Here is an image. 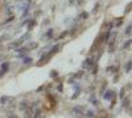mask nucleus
Returning a JSON list of instances; mask_svg holds the SVG:
<instances>
[{"label":"nucleus","instance_id":"4be33fe9","mask_svg":"<svg viewBox=\"0 0 132 118\" xmlns=\"http://www.w3.org/2000/svg\"><path fill=\"white\" fill-rule=\"evenodd\" d=\"M50 76H52V78H58V73H57L56 71H52V72H50Z\"/></svg>","mask_w":132,"mask_h":118},{"label":"nucleus","instance_id":"f8f14e48","mask_svg":"<svg viewBox=\"0 0 132 118\" xmlns=\"http://www.w3.org/2000/svg\"><path fill=\"white\" fill-rule=\"evenodd\" d=\"M131 42H132L131 39H128L127 42H124V45H123V50H128V49L131 47Z\"/></svg>","mask_w":132,"mask_h":118},{"label":"nucleus","instance_id":"39448f33","mask_svg":"<svg viewBox=\"0 0 132 118\" xmlns=\"http://www.w3.org/2000/svg\"><path fill=\"white\" fill-rule=\"evenodd\" d=\"M32 118H42V112L40 109H36L32 114Z\"/></svg>","mask_w":132,"mask_h":118},{"label":"nucleus","instance_id":"6e6552de","mask_svg":"<svg viewBox=\"0 0 132 118\" xmlns=\"http://www.w3.org/2000/svg\"><path fill=\"white\" fill-rule=\"evenodd\" d=\"M28 106H29V104H28V101H25V100L20 102V109L23 110V112H24V110H25V109L28 108Z\"/></svg>","mask_w":132,"mask_h":118},{"label":"nucleus","instance_id":"f3484780","mask_svg":"<svg viewBox=\"0 0 132 118\" xmlns=\"http://www.w3.org/2000/svg\"><path fill=\"white\" fill-rule=\"evenodd\" d=\"M122 24H123V18L120 17V18H119V20L116 21V23H115V28H119V26L122 25Z\"/></svg>","mask_w":132,"mask_h":118},{"label":"nucleus","instance_id":"412c9836","mask_svg":"<svg viewBox=\"0 0 132 118\" xmlns=\"http://www.w3.org/2000/svg\"><path fill=\"white\" fill-rule=\"evenodd\" d=\"M127 105L129 106V97H128V99H124V104H123V106H124V108H127Z\"/></svg>","mask_w":132,"mask_h":118},{"label":"nucleus","instance_id":"b1692460","mask_svg":"<svg viewBox=\"0 0 132 118\" xmlns=\"http://www.w3.org/2000/svg\"><path fill=\"white\" fill-rule=\"evenodd\" d=\"M98 9H99V4H96V5L94 7V9H93V13H95V12H98Z\"/></svg>","mask_w":132,"mask_h":118},{"label":"nucleus","instance_id":"0eeeda50","mask_svg":"<svg viewBox=\"0 0 132 118\" xmlns=\"http://www.w3.org/2000/svg\"><path fill=\"white\" fill-rule=\"evenodd\" d=\"M131 67H132V62H131V59H128V60H127V63H126V66H124V68H126V72H127V73H129V72H131Z\"/></svg>","mask_w":132,"mask_h":118},{"label":"nucleus","instance_id":"7ed1b4c3","mask_svg":"<svg viewBox=\"0 0 132 118\" xmlns=\"http://www.w3.org/2000/svg\"><path fill=\"white\" fill-rule=\"evenodd\" d=\"M115 96V92L114 91H111V89H108V91H106V93L103 94V97H104V100L106 101H108V100H111L112 97Z\"/></svg>","mask_w":132,"mask_h":118},{"label":"nucleus","instance_id":"4468645a","mask_svg":"<svg viewBox=\"0 0 132 118\" xmlns=\"http://www.w3.org/2000/svg\"><path fill=\"white\" fill-rule=\"evenodd\" d=\"M79 93H81V88H79V87H77V91H75V93L73 94V100L78 97V96H79Z\"/></svg>","mask_w":132,"mask_h":118},{"label":"nucleus","instance_id":"c85d7f7f","mask_svg":"<svg viewBox=\"0 0 132 118\" xmlns=\"http://www.w3.org/2000/svg\"><path fill=\"white\" fill-rule=\"evenodd\" d=\"M4 73H5V72H4L3 70H2V71H0V78H3V76H4Z\"/></svg>","mask_w":132,"mask_h":118},{"label":"nucleus","instance_id":"393cba45","mask_svg":"<svg viewBox=\"0 0 132 118\" xmlns=\"http://www.w3.org/2000/svg\"><path fill=\"white\" fill-rule=\"evenodd\" d=\"M124 93H126V89L123 88V89H122V92H120V99H123V97H124Z\"/></svg>","mask_w":132,"mask_h":118},{"label":"nucleus","instance_id":"cd10ccee","mask_svg":"<svg viewBox=\"0 0 132 118\" xmlns=\"http://www.w3.org/2000/svg\"><path fill=\"white\" fill-rule=\"evenodd\" d=\"M57 89H58V92H62V84L58 85V88H57Z\"/></svg>","mask_w":132,"mask_h":118},{"label":"nucleus","instance_id":"dca6fc26","mask_svg":"<svg viewBox=\"0 0 132 118\" xmlns=\"http://www.w3.org/2000/svg\"><path fill=\"white\" fill-rule=\"evenodd\" d=\"M83 115H86V117H89V118H91V117H95V114H94V113H93L91 110H87V112H86V113H85Z\"/></svg>","mask_w":132,"mask_h":118},{"label":"nucleus","instance_id":"a878e982","mask_svg":"<svg viewBox=\"0 0 132 118\" xmlns=\"http://www.w3.org/2000/svg\"><path fill=\"white\" fill-rule=\"evenodd\" d=\"M131 10V3H128V5H127V8H126V13H128Z\"/></svg>","mask_w":132,"mask_h":118},{"label":"nucleus","instance_id":"423d86ee","mask_svg":"<svg viewBox=\"0 0 132 118\" xmlns=\"http://www.w3.org/2000/svg\"><path fill=\"white\" fill-rule=\"evenodd\" d=\"M33 63V59L30 57H24L23 58V64H25V66H28V64H32Z\"/></svg>","mask_w":132,"mask_h":118},{"label":"nucleus","instance_id":"bb28decb","mask_svg":"<svg viewBox=\"0 0 132 118\" xmlns=\"http://www.w3.org/2000/svg\"><path fill=\"white\" fill-rule=\"evenodd\" d=\"M8 118H17V115H16L15 113H11V114L8 115Z\"/></svg>","mask_w":132,"mask_h":118},{"label":"nucleus","instance_id":"9d476101","mask_svg":"<svg viewBox=\"0 0 132 118\" xmlns=\"http://www.w3.org/2000/svg\"><path fill=\"white\" fill-rule=\"evenodd\" d=\"M8 100H11L9 96H2V97H0V104L4 105V104H7V102H8Z\"/></svg>","mask_w":132,"mask_h":118},{"label":"nucleus","instance_id":"a211bd4d","mask_svg":"<svg viewBox=\"0 0 132 118\" xmlns=\"http://www.w3.org/2000/svg\"><path fill=\"white\" fill-rule=\"evenodd\" d=\"M68 33H69V31H63V33H61V34H60V37H58L57 39H63L66 36H68Z\"/></svg>","mask_w":132,"mask_h":118},{"label":"nucleus","instance_id":"6ab92c4d","mask_svg":"<svg viewBox=\"0 0 132 118\" xmlns=\"http://www.w3.org/2000/svg\"><path fill=\"white\" fill-rule=\"evenodd\" d=\"M126 34H127V36H131V24L126 28Z\"/></svg>","mask_w":132,"mask_h":118},{"label":"nucleus","instance_id":"ddd939ff","mask_svg":"<svg viewBox=\"0 0 132 118\" xmlns=\"http://www.w3.org/2000/svg\"><path fill=\"white\" fill-rule=\"evenodd\" d=\"M8 68H9V63H8V62H5V63H3V64H2V70H3L4 72H7V71H8Z\"/></svg>","mask_w":132,"mask_h":118},{"label":"nucleus","instance_id":"5701e85b","mask_svg":"<svg viewBox=\"0 0 132 118\" xmlns=\"http://www.w3.org/2000/svg\"><path fill=\"white\" fill-rule=\"evenodd\" d=\"M13 20H15V16H11L9 18H7V20H5V24H8V23H11V21H13Z\"/></svg>","mask_w":132,"mask_h":118},{"label":"nucleus","instance_id":"1a4fd4ad","mask_svg":"<svg viewBox=\"0 0 132 118\" xmlns=\"http://www.w3.org/2000/svg\"><path fill=\"white\" fill-rule=\"evenodd\" d=\"M77 114H85V112H83V108L82 106H74V109H73Z\"/></svg>","mask_w":132,"mask_h":118},{"label":"nucleus","instance_id":"aec40b11","mask_svg":"<svg viewBox=\"0 0 132 118\" xmlns=\"http://www.w3.org/2000/svg\"><path fill=\"white\" fill-rule=\"evenodd\" d=\"M37 46H38V44H37V42H33V44H30V45H29V50H30L32 47H33V49H36Z\"/></svg>","mask_w":132,"mask_h":118},{"label":"nucleus","instance_id":"20e7f679","mask_svg":"<svg viewBox=\"0 0 132 118\" xmlns=\"http://www.w3.org/2000/svg\"><path fill=\"white\" fill-rule=\"evenodd\" d=\"M21 46V42L17 39V41H15V42H12V44H9V49H17V47H20Z\"/></svg>","mask_w":132,"mask_h":118},{"label":"nucleus","instance_id":"f03ea898","mask_svg":"<svg viewBox=\"0 0 132 118\" xmlns=\"http://www.w3.org/2000/svg\"><path fill=\"white\" fill-rule=\"evenodd\" d=\"M90 67H94V59L93 58H87L83 62V68H90Z\"/></svg>","mask_w":132,"mask_h":118},{"label":"nucleus","instance_id":"9b49d317","mask_svg":"<svg viewBox=\"0 0 132 118\" xmlns=\"http://www.w3.org/2000/svg\"><path fill=\"white\" fill-rule=\"evenodd\" d=\"M87 17H89V13H87V12H82V13L78 16V20H86Z\"/></svg>","mask_w":132,"mask_h":118},{"label":"nucleus","instance_id":"2eb2a0df","mask_svg":"<svg viewBox=\"0 0 132 118\" xmlns=\"http://www.w3.org/2000/svg\"><path fill=\"white\" fill-rule=\"evenodd\" d=\"M53 36V29H49L48 31H46V34H45V37H46V39H49L50 37Z\"/></svg>","mask_w":132,"mask_h":118},{"label":"nucleus","instance_id":"f257e3e1","mask_svg":"<svg viewBox=\"0 0 132 118\" xmlns=\"http://www.w3.org/2000/svg\"><path fill=\"white\" fill-rule=\"evenodd\" d=\"M15 50H16V52H17V55L21 57V58L27 57L28 51H29V49H27V47H17V49H15Z\"/></svg>","mask_w":132,"mask_h":118}]
</instances>
